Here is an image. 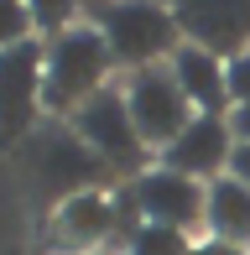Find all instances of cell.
<instances>
[{
	"label": "cell",
	"instance_id": "obj_16",
	"mask_svg": "<svg viewBox=\"0 0 250 255\" xmlns=\"http://www.w3.org/2000/svg\"><path fill=\"white\" fill-rule=\"evenodd\" d=\"M224 89H230V110L235 104H250V52L224 63Z\"/></svg>",
	"mask_w": 250,
	"mask_h": 255
},
{
	"label": "cell",
	"instance_id": "obj_5",
	"mask_svg": "<svg viewBox=\"0 0 250 255\" xmlns=\"http://www.w3.org/2000/svg\"><path fill=\"white\" fill-rule=\"evenodd\" d=\"M42 78H47V42L42 37L0 52V146L31 141L42 120Z\"/></svg>",
	"mask_w": 250,
	"mask_h": 255
},
{
	"label": "cell",
	"instance_id": "obj_9",
	"mask_svg": "<svg viewBox=\"0 0 250 255\" xmlns=\"http://www.w3.org/2000/svg\"><path fill=\"white\" fill-rule=\"evenodd\" d=\"M162 156V167L183 172L193 182H214L230 172V156H235V130H230V115H193V125L177 135Z\"/></svg>",
	"mask_w": 250,
	"mask_h": 255
},
{
	"label": "cell",
	"instance_id": "obj_10",
	"mask_svg": "<svg viewBox=\"0 0 250 255\" xmlns=\"http://www.w3.org/2000/svg\"><path fill=\"white\" fill-rule=\"evenodd\" d=\"M52 240L68 255L110 250V240H115V193L94 188V193H73L68 203H58L52 208Z\"/></svg>",
	"mask_w": 250,
	"mask_h": 255
},
{
	"label": "cell",
	"instance_id": "obj_8",
	"mask_svg": "<svg viewBox=\"0 0 250 255\" xmlns=\"http://www.w3.org/2000/svg\"><path fill=\"white\" fill-rule=\"evenodd\" d=\"M135 203H141L146 224H167V229H183V235H193V229L203 224V203H209V182H193L183 177V172L172 167H146L141 177L130 182Z\"/></svg>",
	"mask_w": 250,
	"mask_h": 255
},
{
	"label": "cell",
	"instance_id": "obj_6",
	"mask_svg": "<svg viewBox=\"0 0 250 255\" xmlns=\"http://www.w3.org/2000/svg\"><path fill=\"white\" fill-rule=\"evenodd\" d=\"M125 104H130V120H135V130H141V141L151 146V151H167L193 125V115H198L188 104V94L177 89V78H172L167 63L141 68V73L125 78Z\"/></svg>",
	"mask_w": 250,
	"mask_h": 255
},
{
	"label": "cell",
	"instance_id": "obj_7",
	"mask_svg": "<svg viewBox=\"0 0 250 255\" xmlns=\"http://www.w3.org/2000/svg\"><path fill=\"white\" fill-rule=\"evenodd\" d=\"M177 16L183 42L214 52V57H240L250 52V0H167Z\"/></svg>",
	"mask_w": 250,
	"mask_h": 255
},
{
	"label": "cell",
	"instance_id": "obj_15",
	"mask_svg": "<svg viewBox=\"0 0 250 255\" xmlns=\"http://www.w3.org/2000/svg\"><path fill=\"white\" fill-rule=\"evenodd\" d=\"M37 37V26H31V10L26 0H0V52L21 47V42Z\"/></svg>",
	"mask_w": 250,
	"mask_h": 255
},
{
	"label": "cell",
	"instance_id": "obj_1",
	"mask_svg": "<svg viewBox=\"0 0 250 255\" xmlns=\"http://www.w3.org/2000/svg\"><path fill=\"white\" fill-rule=\"evenodd\" d=\"M89 16H94V31L105 37L115 68L125 73L156 68L183 47V31H177V16L167 0H94Z\"/></svg>",
	"mask_w": 250,
	"mask_h": 255
},
{
	"label": "cell",
	"instance_id": "obj_14",
	"mask_svg": "<svg viewBox=\"0 0 250 255\" xmlns=\"http://www.w3.org/2000/svg\"><path fill=\"white\" fill-rule=\"evenodd\" d=\"M31 10V26H37V37H63L68 26H78V10H84V0H26Z\"/></svg>",
	"mask_w": 250,
	"mask_h": 255
},
{
	"label": "cell",
	"instance_id": "obj_12",
	"mask_svg": "<svg viewBox=\"0 0 250 255\" xmlns=\"http://www.w3.org/2000/svg\"><path fill=\"white\" fill-rule=\"evenodd\" d=\"M203 229L209 240H224V245H250V188L235 182L230 172L209 182V203H203Z\"/></svg>",
	"mask_w": 250,
	"mask_h": 255
},
{
	"label": "cell",
	"instance_id": "obj_13",
	"mask_svg": "<svg viewBox=\"0 0 250 255\" xmlns=\"http://www.w3.org/2000/svg\"><path fill=\"white\" fill-rule=\"evenodd\" d=\"M125 255H193V235L167 229V224H141L135 240L125 245Z\"/></svg>",
	"mask_w": 250,
	"mask_h": 255
},
{
	"label": "cell",
	"instance_id": "obj_2",
	"mask_svg": "<svg viewBox=\"0 0 250 255\" xmlns=\"http://www.w3.org/2000/svg\"><path fill=\"white\" fill-rule=\"evenodd\" d=\"M115 57H110L105 37L94 26H68L63 37L47 42V78H42V110L47 115H73L94 94L110 89Z\"/></svg>",
	"mask_w": 250,
	"mask_h": 255
},
{
	"label": "cell",
	"instance_id": "obj_17",
	"mask_svg": "<svg viewBox=\"0 0 250 255\" xmlns=\"http://www.w3.org/2000/svg\"><path fill=\"white\" fill-rule=\"evenodd\" d=\"M230 177L250 188V141H235V156H230Z\"/></svg>",
	"mask_w": 250,
	"mask_h": 255
},
{
	"label": "cell",
	"instance_id": "obj_4",
	"mask_svg": "<svg viewBox=\"0 0 250 255\" xmlns=\"http://www.w3.org/2000/svg\"><path fill=\"white\" fill-rule=\"evenodd\" d=\"M31 177L52 203H68L73 193L105 188L115 172L73 135V125H47V130H31Z\"/></svg>",
	"mask_w": 250,
	"mask_h": 255
},
{
	"label": "cell",
	"instance_id": "obj_11",
	"mask_svg": "<svg viewBox=\"0 0 250 255\" xmlns=\"http://www.w3.org/2000/svg\"><path fill=\"white\" fill-rule=\"evenodd\" d=\"M167 68H172L177 89L188 94V104L198 115H230V89H224V57L193 47V42H183L172 57H167Z\"/></svg>",
	"mask_w": 250,
	"mask_h": 255
},
{
	"label": "cell",
	"instance_id": "obj_19",
	"mask_svg": "<svg viewBox=\"0 0 250 255\" xmlns=\"http://www.w3.org/2000/svg\"><path fill=\"white\" fill-rule=\"evenodd\" d=\"M230 130H235V141H250V104H235L230 110Z\"/></svg>",
	"mask_w": 250,
	"mask_h": 255
},
{
	"label": "cell",
	"instance_id": "obj_3",
	"mask_svg": "<svg viewBox=\"0 0 250 255\" xmlns=\"http://www.w3.org/2000/svg\"><path fill=\"white\" fill-rule=\"evenodd\" d=\"M68 125H73V135H78V141H84L99 161H105L115 177L135 182V177L146 172V156H151V146L141 141V130H135V120H130L125 89H105V94H94L84 110L68 115Z\"/></svg>",
	"mask_w": 250,
	"mask_h": 255
},
{
	"label": "cell",
	"instance_id": "obj_20",
	"mask_svg": "<svg viewBox=\"0 0 250 255\" xmlns=\"http://www.w3.org/2000/svg\"><path fill=\"white\" fill-rule=\"evenodd\" d=\"M94 255H110V250H94Z\"/></svg>",
	"mask_w": 250,
	"mask_h": 255
},
{
	"label": "cell",
	"instance_id": "obj_18",
	"mask_svg": "<svg viewBox=\"0 0 250 255\" xmlns=\"http://www.w3.org/2000/svg\"><path fill=\"white\" fill-rule=\"evenodd\" d=\"M193 255H245L240 245H224V240H209V235H203V240H193Z\"/></svg>",
	"mask_w": 250,
	"mask_h": 255
}]
</instances>
